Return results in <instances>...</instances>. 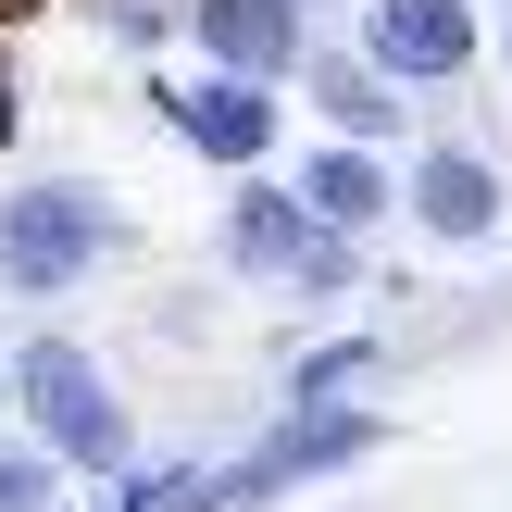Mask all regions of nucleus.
<instances>
[{"mask_svg":"<svg viewBox=\"0 0 512 512\" xmlns=\"http://www.w3.org/2000/svg\"><path fill=\"white\" fill-rule=\"evenodd\" d=\"M0 388L25 400V438H38L50 463H75V475H125V463H138V413H125V388L75 338H25Z\"/></svg>","mask_w":512,"mask_h":512,"instance_id":"nucleus-1","label":"nucleus"},{"mask_svg":"<svg viewBox=\"0 0 512 512\" xmlns=\"http://www.w3.org/2000/svg\"><path fill=\"white\" fill-rule=\"evenodd\" d=\"M113 250H125V213L88 188V175L0 188V288H13V300H75Z\"/></svg>","mask_w":512,"mask_h":512,"instance_id":"nucleus-2","label":"nucleus"},{"mask_svg":"<svg viewBox=\"0 0 512 512\" xmlns=\"http://www.w3.org/2000/svg\"><path fill=\"white\" fill-rule=\"evenodd\" d=\"M225 275H250V288H350V238H325L300 213V188L238 175V200H225Z\"/></svg>","mask_w":512,"mask_h":512,"instance_id":"nucleus-3","label":"nucleus"},{"mask_svg":"<svg viewBox=\"0 0 512 512\" xmlns=\"http://www.w3.org/2000/svg\"><path fill=\"white\" fill-rule=\"evenodd\" d=\"M363 50L388 88H450V75H475V50H488V25H475V0H363Z\"/></svg>","mask_w":512,"mask_h":512,"instance_id":"nucleus-4","label":"nucleus"},{"mask_svg":"<svg viewBox=\"0 0 512 512\" xmlns=\"http://www.w3.org/2000/svg\"><path fill=\"white\" fill-rule=\"evenodd\" d=\"M400 213H413V238H438V250H488L500 238V163L463 150V138H425L413 175H400Z\"/></svg>","mask_w":512,"mask_h":512,"instance_id":"nucleus-5","label":"nucleus"},{"mask_svg":"<svg viewBox=\"0 0 512 512\" xmlns=\"http://www.w3.org/2000/svg\"><path fill=\"white\" fill-rule=\"evenodd\" d=\"M163 125L225 175H263L275 163V88L263 75H200V88H163Z\"/></svg>","mask_w":512,"mask_h":512,"instance_id":"nucleus-6","label":"nucleus"},{"mask_svg":"<svg viewBox=\"0 0 512 512\" xmlns=\"http://www.w3.org/2000/svg\"><path fill=\"white\" fill-rule=\"evenodd\" d=\"M288 188H300V213H313L325 238H375V225L400 213V175H388V150H375V138H325Z\"/></svg>","mask_w":512,"mask_h":512,"instance_id":"nucleus-7","label":"nucleus"},{"mask_svg":"<svg viewBox=\"0 0 512 512\" xmlns=\"http://www.w3.org/2000/svg\"><path fill=\"white\" fill-rule=\"evenodd\" d=\"M188 38L213 50V75H288L300 63V0H188Z\"/></svg>","mask_w":512,"mask_h":512,"instance_id":"nucleus-8","label":"nucleus"},{"mask_svg":"<svg viewBox=\"0 0 512 512\" xmlns=\"http://www.w3.org/2000/svg\"><path fill=\"white\" fill-rule=\"evenodd\" d=\"M313 113L338 125V138H375V150L400 138V88L363 63V50H325V63H313Z\"/></svg>","mask_w":512,"mask_h":512,"instance_id":"nucleus-9","label":"nucleus"},{"mask_svg":"<svg viewBox=\"0 0 512 512\" xmlns=\"http://www.w3.org/2000/svg\"><path fill=\"white\" fill-rule=\"evenodd\" d=\"M50 500V450L25 438V450H0V512H38Z\"/></svg>","mask_w":512,"mask_h":512,"instance_id":"nucleus-10","label":"nucleus"},{"mask_svg":"<svg viewBox=\"0 0 512 512\" xmlns=\"http://www.w3.org/2000/svg\"><path fill=\"white\" fill-rule=\"evenodd\" d=\"M500 63H512V25H500Z\"/></svg>","mask_w":512,"mask_h":512,"instance_id":"nucleus-11","label":"nucleus"},{"mask_svg":"<svg viewBox=\"0 0 512 512\" xmlns=\"http://www.w3.org/2000/svg\"><path fill=\"white\" fill-rule=\"evenodd\" d=\"M300 13H313V0H300Z\"/></svg>","mask_w":512,"mask_h":512,"instance_id":"nucleus-12","label":"nucleus"},{"mask_svg":"<svg viewBox=\"0 0 512 512\" xmlns=\"http://www.w3.org/2000/svg\"><path fill=\"white\" fill-rule=\"evenodd\" d=\"M0 400H13V388H0Z\"/></svg>","mask_w":512,"mask_h":512,"instance_id":"nucleus-13","label":"nucleus"}]
</instances>
